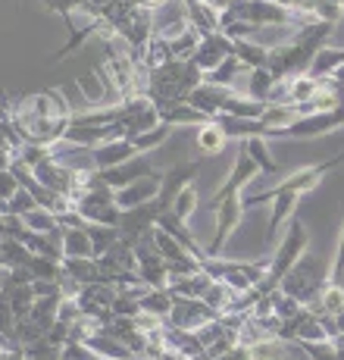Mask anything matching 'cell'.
<instances>
[{
	"label": "cell",
	"mask_w": 344,
	"mask_h": 360,
	"mask_svg": "<svg viewBox=\"0 0 344 360\" xmlns=\"http://www.w3.org/2000/svg\"><path fill=\"white\" fill-rule=\"evenodd\" d=\"M241 60L235 57V53H232V57H225L223 63H219L216 69H213V72H206V79L204 82H210V85H225V88H232V82H235V75L241 72Z\"/></svg>",
	"instance_id": "22"
},
{
	"label": "cell",
	"mask_w": 344,
	"mask_h": 360,
	"mask_svg": "<svg viewBox=\"0 0 344 360\" xmlns=\"http://www.w3.org/2000/svg\"><path fill=\"white\" fill-rule=\"evenodd\" d=\"M194 204H197V191H194V185H185L182 191L176 195V200H172V213H176L178 219H188L191 213H194Z\"/></svg>",
	"instance_id": "24"
},
{
	"label": "cell",
	"mask_w": 344,
	"mask_h": 360,
	"mask_svg": "<svg viewBox=\"0 0 344 360\" xmlns=\"http://www.w3.org/2000/svg\"><path fill=\"white\" fill-rule=\"evenodd\" d=\"M344 279V232L338 238V251H335V260H332V282H341Z\"/></svg>",
	"instance_id": "25"
},
{
	"label": "cell",
	"mask_w": 344,
	"mask_h": 360,
	"mask_svg": "<svg viewBox=\"0 0 344 360\" xmlns=\"http://www.w3.org/2000/svg\"><path fill=\"white\" fill-rule=\"evenodd\" d=\"M154 188H157V182H154V185H150V182H144V185H135L132 191H126V200H128V204H135V200H144V198H147V195H150V191H154Z\"/></svg>",
	"instance_id": "27"
},
{
	"label": "cell",
	"mask_w": 344,
	"mask_h": 360,
	"mask_svg": "<svg viewBox=\"0 0 344 360\" xmlns=\"http://www.w3.org/2000/svg\"><path fill=\"white\" fill-rule=\"evenodd\" d=\"M204 360H251V351H247V345H235V348L225 351V354H219V357H204Z\"/></svg>",
	"instance_id": "26"
},
{
	"label": "cell",
	"mask_w": 344,
	"mask_h": 360,
	"mask_svg": "<svg viewBox=\"0 0 344 360\" xmlns=\"http://www.w3.org/2000/svg\"><path fill=\"white\" fill-rule=\"evenodd\" d=\"M225 57H232V38H225L223 32H210V34H201V44H197L191 63L201 72H213Z\"/></svg>",
	"instance_id": "9"
},
{
	"label": "cell",
	"mask_w": 344,
	"mask_h": 360,
	"mask_svg": "<svg viewBox=\"0 0 344 360\" xmlns=\"http://www.w3.org/2000/svg\"><path fill=\"white\" fill-rule=\"evenodd\" d=\"M332 282V276H329L326 263L316 260V257H300L298 263H294L291 269H288V276L282 279L279 292L294 297L298 304H304V307H310V304H316V297L322 295V288Z\"/></svg>",
	"instance_id": "2"
},
{
	"label": "cell",
	"mask_w": 344,
	"mask_h": 360,
	"mask_svg": "<svg viewBox=\"0 0 344 360\" xmlns=\"http://www.w3.org/2000/svg\"><path fill=\"white\" fill-rule=\"evenodd\" d=\"M307 13H310L313 19H319V22L338 25L341 16H344V0H313Z\"/></svg>",
	"instance_id": "21"
},
{
	"label": "cell",
	"mask_w": 344,
	"mask_h": 360,
	"mask_svg": "<svg viewBox=\"0 0 344 360\" xmlns=\"http://www.w3.org/2000/svg\"><path fill=\"white\" fill-rule=\"evenodd\" d=\"M216 316L223 314H216L204 297H182V301H176V310H172V320H176L178 329H201L204 323L216 320Z\"/></svg>",
	"instance_id": "11"
},
{
	"label": "cell",
	"mask_w": 344,
	"mask_h": 360,
	"mask_svg": "<svg viewBox=\"0 0 344 360\" xmlns=\"http://www.w3.org/2000/svg\"><path fill=\"white\" fill-rule=\"evenodd\" d=\"M257 176H260L257 163L251 160V154H247L244 144H241V148H238V157H235V166H232V172H229V179H225V182L219 185V191L210 198V204H206V207L213 210V207H216L223 198H229V195H244L247 185H251Z\"/></svg>",
	"instance_id": "7"
},
{
	"label": "cell",
	"mask_w": 344,
	"mask_h": 360,
	"mask_svg": "<svg viewBox=\"0 0 344 360\" xmlns=\"http://www.w3.org/2000/svg\"><path fill=\"white\" fill-rule=\"evenodd\" d=\"M307 310H313L316 316H335L344 310V285L338 282H329L326 288H322V295L316 297V304H310Z\"/></svg>",
	"instance_id": "16"
},
{
	"label": "cell",
	"mask_w": 344,
	"mask_h": 360,
	"mask_svg": "<svg viewBox=\"0 0 344 360\" xmlns=\"http://www.w3.org/2000/svg\"><path fill=\"white\" fill-rule=\"evenodd\" d=\"M247 351H251V360H285L291 354V345L279 335H263L247 342Z\"/></svg>",
	"instance_id": "13"
},
{
	"label": "cell",
	"mask_w": 344,
	"mask_h": 360,
	"mask_svg": "<svg viewBox=\"0 0 344 360\" xmlns=\"http://www.w3.org/2000/svg\"><path fill=\"white\" fill-rule=\"evenodd\" d=\"M266 110V103H257L251 98H241V94H232L229 101H225L223 113L225 116H241V120H260Z\"/></svg>",
	"instance_id": "20"
},
{
	"label": "cell",
	"mask_w": 344,
	"mask_h": 360,
	"mask_svg": "<svg viewBox=\"0 0 344 360\" xmlns=\"http://www.w3.org/2000/svg\"><path fill=\"white\" fill-rule=\"evenodd\" d=\"M329 79H332V85H335V88H338V91L344 94V63H341L338 69H335V72L329 75Z\"/></svg>",
	"instance_id": "28"
},
{
	"label": "cell",
	"mask_w": 344,
	"mask_h": 360,
	"mask_svg": "<svg viewBox=\"0 0 344 360\" xmlns=\"http://www.w3.org/2000/svg\"><path fill=\"white\" fill-rule=\"evenodd\" d=\"M213 213H216V235H213L206 254H210V257H219V251H223L225 241L235 235L241 217H244V200H241V195H229L213 207Z\"/></svg>",
	"instance_id": "6"
},
{
	"label": "cell",
	"mask_w": 344,
	"mask_h": 360,
	"mask_svg": "<svg viewBox=\"0 0 344 360\" xmlns=\"http://www.w3.org/2000/svg\"><path fill=\"white\" fill-rule=\"evenodd\" d=\"M225 141H229V138H225V131L216 126V122H204L201 126V131H197V148L204 150V154H223V148H225Z\"/></svg>",
	"instance_id": "19"
},
{
	"label": "cell",
	"mask_w": 344,
	"mask_h": 360,
	"mask_svg": "<svg viewBox=\"0 0 344 360\" xmlns=\"http://www.w3.org/2000/svg\"><path fill=\"white\" fill-rule=\"evenodd\" d=\"M335 129H344V101L332 110H316V113H300L294 122L279 129L272 138H319Z\"/></svg>",
	"instance_id": "4"
},
{
	"label": "cell",
	"mask_w": 344,
	"mask_h": 360,
	"mask_svg": "<svg viewBox=\"0 0 344 360\" xmlns=\"http://www.w3.org/2000/svg\"><path fill=\"white\" fill-rule=\"evenodd\" d=\"M235 94V88H225V85H210V82H201V85L194 88V91L188 94V107H194V110H201V113L206 116V120H213V116H219L223 113V107H225V101Z\"/></svg>",
	"instance_id": "10"
},
{
	"label": "cell",
	"mask_w": 344,
	"mask_h": 360,
	"mask_svg": "<svg viewBox=\"0 0 344 360\" xmlns=\"http://www.w3.org/2000/svg\"><path fill=\"white\" fill-rule=\"evenodd\" d=\"M338 166H344V150L335 157H329V160H319L313 166H307V169H298L291 172L288 179H282L279 185H272V188H266L263 195H275V191H294V195H307V191H313L316 185L322 182V179L329 176L332 169H338Z\"/></svg>",
	"instance_id": "5"
},
{
	"label": "cell",
	"mask_w": 344,
	"mask_h": 360,
	"mask_svg": "<svg viewBox=\"0 0 344 360\" xmlns=\"http://www.w3.org/2000/svg\"><path fill=\"white\" fill-rule=\"evenodd\" d=\"M232 53L241 60L244 69H260V66H266V60H270V47L257 44V41H251V38L232 41Z\"/></svg>",
	"instance_id": "14"
},
{
	"label": "cell",
	"mask_w": 344,
	"mask_h": 360,
	"mask_svg": "<svg viewBox=\"0 0 344 360\" xmlns=\"http://www.w3.org/2000/svg\"><path fill=\"white\" fill-rule=\"evenodd\" d=\"M213 122L225 131V138H241V141H247V138H270V129L263 126V120H241V116L219 113L213 116Z\"/></svg>",
	"instance_id": "12"
},
{
	"label": "cell",
	"mask_w": 344,
	"mask_h": 360,
	"mask_svg": "<svg viewBox=\"0 0 344 360\" xmlns=\"http://www.w3.org/2000/svg\"><path fill=\"white\" fill-rule=\"evenodd\" d=\"M307 245H310V232H307L304 219H300L298 213H291V226H288V235H285V241H282L279 251H275L272 257H270V269L263 273V279H260L257 285L247 288L253 301H260V297L279 292V285H282V279L288 276V269H291L294 263H298V260L307 254Z\"/></svg>",
	"instance_id": "1"
},
{
	"label": "cell",
	"mask_w": 344,
	"mask_h": 360,
	"mask_svg": "<svg viewBox=\"0 0 344 360\" xmlns=\"http://www.w3.org/2000/svg\"><path fill=\"white\" fill-rule=\"evenodd\" d=\"M201 269L210 276L213 282H225L229 288L235 292H247L253 288L263 273L270 269V257L263 260H223V257H204L201 260Z\"/></svg>",
	"instance_id": "3"
},
{
	"label": "cell",
	"mask_w": 344,
	"mask_h": 360,
	"mask_svg": "<svg viewBox=\"0 0 344 360\" xmlns=\"http://www.w3.org/2000/svg\"><path fill=\"white\" fill-rule=\"evenodd\" d=\"M241 144H244V150L251 154V160L257 163L260 176H272V172H279V169H282L279 160L272 157L270 144H266V138H247V141H241Z\"/></svg>",
	"instance_id": "15"
},
{
	"label": "cell",
	"mask_w": 344,
	"mask_h": 360,
	"mask_svg": "<svg viewBox=\"0 0 344 360\" xmlns=\"http://www.w3.org/2000/svg\"><path fill=\"white\" fill-rule=\"evenodd\" d=\"M210 276L204 273H191V276H182V279L176 282V292L182 295V297H204L206 295V288H210Z\"/></svg>",
	"instance_id": "23"
},
{
	"label": "cell",
	"mask_w": 344,
	"mask_h": 360,
	"mask_svg": "<svg viewBox=\"0 0 344 360\" xmlns=\"http://www.w3.org/2000/svg\"><path fill=\"white\" fill-rule=\"evenodd\" d=\"M141 6H154V4H163V0H138Z\"/></svg>",
	"instance_id": "30"
},
{
	"label": "cell",
	"mask_w": 344,
	"mask_h": 360,
	"mask_svg": "<svg viewBox=\"0 0 344 360\" xmlns=\"http://www.w3.org/2000/svg\"><path fill=\"white\" fill-rule=\"evenodd\" d=\"M341 63H344V47H322L313 57V63H310L307 75L310 79H329Z\"/></svg>",
	"instance_id": "17"
},
{
	"label": "cell",
	"mask_w": 344,
	"mask_h": 360,
	"mask_svg": "<svg viewBox=\"0 0 344 360\" xmlns=\"http://www.w3.org/2000/svg\"><path fill=\"white\" fill-rule=\"evenodd\" d=\"M279 338H285V342L298 345V342H322L326 338V329H322L319 316L313 314V310L300 307L294 316H288V320L279 323V332H275Z\"/></svg>",
	"instance_id": "8"
},
{
	"label": "cell",
	"mask_w": 344,
	"mask_h": 360,
	"mask_svg": "<svg viewBox=\"0 0 344 360\" xmlns=\"http://www.w3.org/2000/svg\"><path fill=\"white\" fill-rule=\"evenodd\" d=\"M204 4H210L213 10H225V6H229L232 0H204Z\"/></svg>",
	"instance_id": "29"
},
{
	"label": "cell",
	"mask_w": 344,
	"mask_h": 360,
	"mask_svg": "<svg viewBox=\"0 0 344 360\" xmlns=\"http://www.w3.org/2000/svg\"><path fill=\"white\" fill-rule=\"evenodd\" d=\"M272 85H275V75H272L266 66L251 69V75H247V88H244V94H247L251 101H257V103H270Z\"/></svg>",
	"instance_id": "18"
}]
</instances>
